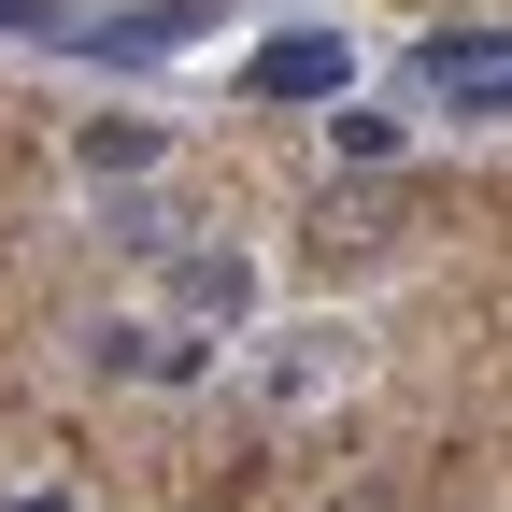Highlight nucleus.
I'll return each instance as SVG.
<instances>
[{
	"mask_svg": "<svg viewBox=\"0 0 512 512\" xmlns=\"http://www.w3.org/2000/svg\"><path fill=\"white\" fill-rule=\"evenodd\" d=\"M399 228H413V185H356V200L328 185V200H313V271H342V256H384Z\"/></svg>",
	"mask_w": 512,
	"mask_h": 512,
	"instance_id": "1",
	"label": "nucleus"
},
{
	"mask_svg": "<svg viewBox=\"0 0 512 512\" xmlns=\"http://www.w3.org/2000/svg\"><path fill=\"white\" fill-rule=\"evenodd\" d=\"M427 86H470V100H498V29H470V43H427Z\"/></svg>",
	"mask_w": 512,
	"mask_h": 512,
	"instance_id": "2",
	"label": "nucleus"
},
{
	"mask_svg": "<svg viewBox=\"0 0 512 512\" xmlns=\"http://www.w3.org/2000/svg\"><path fill=\"white\" fill-rule=\"evenodd\" d=\"M171 285H185V313H242V256H185Z\"/></svg>",
	"mask_w": 512,
	"mask_h": 512,
	"instance_id": "3",
	"label": "nucleus"
},
{
	"mask_svg": "<svg viewBox=\"0 0 512 512\" xmlns=\"http://www.w3.org/2000/svg\"><path fill=\"white\" fill-rule=\"evenodd\" d=\"M328 157H399V114H328Z\"/></svg>",
	"mask_w": 512,
	"mask_h": 512,
	"instance_id": "4",
	"label": "nucleus"
}]
</instances>
